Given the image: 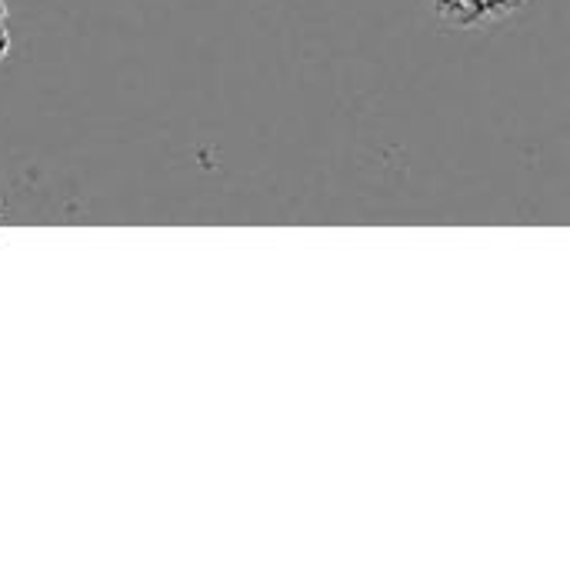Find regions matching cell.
<instances>
[{
  "instance_id": "6da1fadb",
  "label": "cell",
  "mask_w": 570,
  "mask_h": 570,
  "mask_svg": "<svg viewBox=\"0 0 570 570\" xmlns=\"http://www.w3.org/2000/svg\"><path fill=\"white\" fill-rule=\"evenodd\" d=\"M428 7L451 27L478 30L521 13L528 0H428Z\"/></svg>"
}]
</instances>
